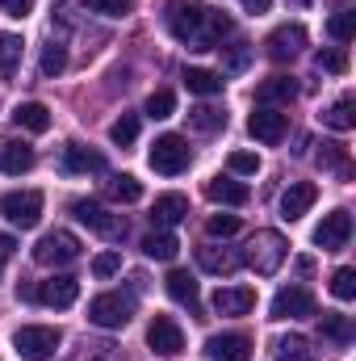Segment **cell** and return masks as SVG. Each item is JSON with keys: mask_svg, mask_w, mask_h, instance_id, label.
<instances>
[{"mask_svg": "<svg viewBox=\"0 0 356 361\" xmlns=\"http://www.w3.org/2000/svg\"><path fill=\"white\" fill-rule=\"evenodd\" d=\"M164 21H168L172 38L184 42L189 51H218V42L231 34V17L227 13L193 4V0H168Z\"/></svg>", "mask_w": 356, "mask_h": 361, "instance_id": "cell-1", "label": "cell"}, {"mask_svg": "<svg viewBox=\"0 0 356 361\" xmlns=\"http://www.w3.org/2000/svg\"><path fill=\"white\" fill-rule=\"evenodd\" d=\"M285 257H289V240L281 235V231H256L252 240H248V252H243V265H252V269L260 273V277H272V273L285 265Z\"/></svg>", "mask_w": 356, "mask_h": 361, "instance_id": "cell-2", "label": "cell"}, {"mask_svg": "<svg viewBox=\"0 0 356 361\" xmlns=\"http://www.w3.org/2000/svg\"><path fill=\"white\" fill-rule=\"evenodd\" d=\"M63 345V332L59 328H46V324H25L13 332V349L21 361H46L55 357V349Z\"/></svg>", "mask_w": 356, "mask_h": 361, "instance_id": "cell-3", "label": "cell"}, {"mask_svg": "<svg viewBox=\"0 0 356 361\" xmlns=\"http://www.w3.org/2000/svg\"><path fill=\"white\" fill-rule=\"evenodd\" d=\"M130 315H134V298H130V294H117V290L96 294V298L89 302V324L105 328V332L126 328V324H130Z\"/></svg>", "mask_w": 356, "mask_h": 361, "instance_id": "cell-4", "label": "cell"}, {"mask_svg": "<svg viewBox=\"0 0 356 361\" xmlns=\"http://www.w3.org/2000/svg\"><path fill=\"white\" fill-rule=\"evenodd\" d=\"M189 143L180 139V135H160L155 143H151V152H147V164L160 173V177H180L184 169H189Z\"/></svg>", "mask_w": 356, "mask_h": 361, "instance_id": "cell-5", "label": "cell"}, {"mask_svg": "<svg viewBox=\"0 0 356 361\" xmlns=\"http://www.w3.org/2000/svg\"><path fill=\"white\" fill-rule=\"evenodd\" d=\"M72 214H76L89 231L105 235V240H126V219H122V214H113V210H105L101 202L76 197V202H72Z\"/></svg>", "mask_w": 356, "mask_h": 361, "instance_id": "cell-6", "label": "cell"}, {"mask_svg": "<svg viewBox=\"0 0 356 361\" xmlns=\"http://www.w3.org/2000/svg\"><path fill=\"white\" fill-rule=\"evenodd\" d=\"M0 214H4L13 227L30 231V227H38V223H42V193H38V189L4 193V197H0Z\"/></svg>", "mask_w": 356, "mask_h": 361, "instance_id": "cell-7", "label": "cell"}, {"mask_svg": "<svg viewBox=\"0 0 356 361\" xmlns=\"http://www.w3.org/2000/svg\"><path fill=\"white\" fill-rule=\"evenodd\" d=\"M34 261L38 265H72V261H80V240L72 235V231H46L38 244H34Z\"/></svg>", "mask_w": 356, "mask_h": 361, "instance_id": "cell-8", "label": "cell"}, {"mask_svg": "<svg viewBox=\"0 0 356 361\" xmlns=\"http://www.w3.org/2000/svg\"><path fill=\"white\" fill-rule=\"evenodd\" d=\"M314 311L319 307H314V294L306 286H285L272 298V319H310Z\"/></svg>", "mask_w": 356, "mask_h": 361, "instance_id": "cell-9", "label": "cell"}, {"mask_svg": "<svg viewBox=\"0 0 356 361\" xmlns=\"http://www.w3.org/2000/svg\"><path fill=\"white\" fill-rule=\"evenodd\" d=\"M352 240V214L348 210H331V214H323V223L314 227V244L323 248V252H336V248H344Z\"/></svg>", "mask_w": 356, "mask_h": 361, "instance_id": "cell-10", "label": "cell"}, {"mask_svg": "<svg viewBox=\"0 0 356 361\" xmlns=\"http://www.w3.org/2000/svg\"><path fill=\"white\" fill-rule=\"evenodd\" d=\"M268 59L272 63H289V59H298L302 55V47H306V30L293 21V25H276L272 34H268Z\"/></svg>", "mask_w": 356, "mask_h": 361, "instance_id": "cell-11", "label": "cell"}, {"mask_svg": "<svg viewBox=\"0 0 356 361\" xmlns=\"http://www.w3.org/2000/svg\"><path fill=\"white\" fill-rule=\"evenodd\" d=\"M34 298H38L42 307H55V311H63V307H72V302L80 298V281H76V277H68V273H59V277H46L42 286H34Z\"/></svg>", "mask_w": 356, "mask_h": 361, "instance_id": "cell-12", "label": "cell"}, {"mask_svg": "<svg viewBox=\"0 0 356 361\" xmlns=\"http://www.w3.org/2000/svg\"><path fill=\"white\" fill-rule=\"evenodd\" d=\"M147 345H151L160 357H177L180 349H184V332H180V324L172 315H155L151 328H147Z\"/></svg>", "mask_w": 356, "mask_h": 361, "instance_id": "cell-13", "label": "cell"}, {"mask_svg": "<svg viewBox=\"0 0 356 361\" xmlns=\"http://www.w3.org/2000/svg\"><path fill=\"white\" fill-rule=\"evenodd\" d=\"M248 130H252V139H260V143L272 147V143H281V139L289 135V118L276 114V109H268V105H260V109H252Z\"/></svg>", "mask_w": 356, "mask_h": 361, "instance_id": "cell-14", "label": "cell"}, {"mask_svg": "<svg viewBox=\"0 0 356 361\" xmlns=\"http://www.w3.org/2000/svg\"><path fill=\"white\" fill-rule=\"evenodd\" d=\"M314 197H319V185H314V180H293V185L281 193V219H285V223H298V219L314 206Z\"/></svg>", "mask_w": 356, "mask_h": 361, "instance_id": "cell-15", "label": "cell"}, {"mask_svg": "<svg viewBox=\"0 0 356 361\" xmlns=\"http://www.w3.org/2000/svg\"><path fill=\"white\" fill-rule=\"evenodd\" d=\"M205 357L210 361H252V341L239 336V332L210 336V341H205Z\"/></svg>", "mask_w": 356, "mask_h": 361, "instance_id": "cell-16", "label": "cell"}, {"mask_svg": "<svg viewBox=\"0 0 356 361\" xmlns=\"http://www.w3.org/2000/svg\"><path fill=\"white\" fill-rule=\"evenodd\" d=\"M256 307V290L252 286H218L214 294V311L218 315H248Z\"/></svg>", "mask_w": 356, "mask_h": 361, "instance_id": "cell-17", "label": "cell"}, {"mask_svg": "<svg viewBox=\"0 0 356 361\" xmlns=\"http://www.w3.org/2000/svg\"><path fill=\"white\" fill-rule=\"evenodd\" d=\"M189 219V197L184 193H160L155 206H151V223L155 227H177Z\"/></svg>", "mask_w": 356, "mask_h": 361, "instance_id": "cell-18", "label": "cell"}, {"mask_svg": "<svg viewBox=\"0 0 356 361\" xmlns=\"http://www.w3.org/2000/svg\"><path fill=\"white\" fill-rule=\"evenodd\" d=\"M205 193H210V202H218V206H243V202L252 197V189L235 177H214L205 185Z\"/></svg>", "mask_w": 356, "mask_h": 361, "instance_id": "cell-19", "label": "cell"}, {"mask_svg": "<svg viewBox=\"0 0 356 361\" xmlns=\"http://www.w3.org/2000/svg\"><path fill=\"white\" fill-rule=\"evenodd\" d=\"M177 252H180V240L168 231V227H155L151 235H143V257H151V261H177Z\"/></svg>", "mask_w": 356, "mask_h": 361, "instance_id": "cell-20", "label": "cell"}, {"mask_svg": "<svg viewBox=\"0 0 356 361\" xmlns=\"http://www.w3.org/2000/svg\"><path fill=\"white\" fill-rule=\"evenodd\" d=\"M293 97H298V80H293V76H268L265 85L256 89V101L268 105V109H272V105H289Z\"/></svg>", "mask_w": 356, "mask_h": 361, "instance_id": "cell-21", "label": "cell"}, {"mask_svg": "<svg viewBox=\"0 0 356 361\" xmlns=\"http://www.w3.org/2000/svg\"><path fill=\"white\" fill-rule=\"evenodd\" d=\"M164 286H168V294L177 298L180 307H189L193 315L201 311V290H197V281H193V277H189L184 269H172V273H168V281H164Z\"/></svg>", "mask_w": 356, "mask_h": 361, "instance_id": "cell-22", "label": "cell"}, {"mask_svg": "<svg viewBox=\"0 0 356 361\" xmlns=\"http://www.w3.org/2000/svg\"><path fill=\"white\" fill-rule=\"evenodd\" d=\"M13 122H17L21 130H30V135H42V130H51V109H46L42 101H21V105L13 109Z\"/></svg>", "mask_w": 356, "mask_h": 361, "instance_id": "cell-23", "label": "cell"}, {"mask_svg": "<svg viewBox=\"0 0 356 361\" xmlns=\"http://www.w3.org/2000/svg\"><path fill=\"white\" fill-rule=\"evenodd\" d=\"M30 169H34V147H30V143H4V147H0V173L21 177V173H30Z\"/></svg>", "mask_w": 356, "mask_h": 361, "instance_id": "cell-24", "label": "cell"}, {"mask_svg": "<svg viewBox=\"0 0 356 361\" xmlns=\"http://www.w3.org/2000/svg\"><path fill=\"white\" fill-rule=\"evenodd\" d=\"M197 265L205 273H235L243 265V257H235V252H227V248H214V244H205V248H197Z\"/></svg>", "mask_w": 356, "mask_h": 361, "instance_id": "cell-25", "label": "cell"}, {"mask_svg": "<svg viewBox=\"0 0 356 361\" xmlns=\"http://www.w3.org/2000/svg\"><path fill=\"white\" fill-rule=\"evenodd\" d=\"M222 72H210V68H184V89L197 92V97H218L222 92Z\"/></svg>", "mask_w": 356, "mask_h": 361, "instance_id": "cell-26", "label": "cell"}, {"mask_svg": "<svg viewBox=\"0 0 356 361\" xmlns=\"http://www.w3.org/2000/svg\"><path fill=\"white\" fill-rule=\"evenodd\" d=\"M63 169H68V173H101L105 160H101L96 152H89V147H80V143H68V147H63Z\"/></svg>", "mask_w": 356, "mask_h": 361, "instance_id": "cell-27", "label": "cell"}, {"mask_svg": "<svg viewBox=\"0 0 356 361\" xmlns=\"http://www.w3.org/2000/svg\"><path fill=\"white\" fill-rule=\"evenodd\" d=\"M105 193H109L113 202H126V206H130V202L143 197V180H134L130 173H117V177L105 180Z\"/></svg>", "mask_w": 356, "mask_h": 361, "instance_id": "cell-28", "label": "cell"}, {"mask_svg": "<svg viewBox=\"0 0 356 361\" xmlns=\"http://www.w3.org/2000/svg\"><path fill=\"white\" fill-rule=\"evenodd\" d=\"M323 122H327L331 130H340V135H344V130H352V126H356V101H352V97H340V101L323 114Z\"/></svg>", "mask_w": 356, "mask_h": 361, "instance_id": "cell-29", "label": "cell"}, {"mask_svg": "<svg viewBox=\"0 0 356 361\" xmlns=\"http://www.w3.org/2000/svg\"><path fill=\"white\" fill-rule=\"evenodd\" d=\"M272 353H276V361H314L306 336H281V341L272 345Z\"/></svg>", "mask_w": 356, "mask_h": 361, "instance_id": "cell-30", "label": "cell"}, {"mask_svg": "<svg viewBox=\"0 0 356 361\" xmlns=\"http://www.w3.org/2000/svg\"><path fill=\"white\" fill-rule=\"evenodd\" d=\"M189 126L210 135V130H222V126H227V114L214 109V105H197V109H189Z\"/></svg>", "mask_w": 356, "mask_h": 361, "instance_id": "cell-31", "label": "cell"}, {"mask_svg": "<svg viewBox=\"0 0 356 361\" xmlns=\"http://www.w3.org/2000/svg\"><path fill=\"white\" fill-rule=\"evenodd\" d=\"M21 51H25V42H21L17 34H0V76H13V72H17Z\"/></svg>", "mask_w": 356, "mask_h": 361, "instance_id": "cell-32", "label": "cell"}, {"mask_svg": "<svg viewBox=\"0 0 356 361\" xmlns=\"http://www.w3.org/2000/svg\"><path fill=\"white\" fill-rule=\"evenodd\" d=\"M109 139H113L117 147H130V143L139 139V114H122V118L109 126Z\"/></svg>", "mask_w": 356, "mask_h": 361, "instance_id": "cell-33", "label": "cell"}, {"mask_svg": "<svg viewBox=\"0 0 356 361\" xmlns=\"http://www.w3.org/2000/svg\"><path fill=\"white\" fill-rule=\"evenodd\" d=\"M323 336L336 341V345H348L352 341V319L348 315H323Z\"/></svg>", "mask_w": 356, "mask_h": 361, "instance_id": "cell-34", "label": "cell"}, {"mask_svg": "<svg viewBox=\"0 0 356 361\" xmlns=\"http://www.w3.org/2000/svg\"><path fill=\"white\" fill-rule=\"evenodd\" d=\"M172 109H177V97H172V89H155L151 97H147V118H172Z\"/></svg>", "mask_w": 356, "mask_h": 361, "instance_id": "cell-35", "label": "cell"}, {"mask_svg": "<svg viewBox=\"0 0 356 361\" xmlns=\"http://www.w3.org/2000/svg\"><path fill=\"white\" fill-rule=\"evenodd\" d=\"M331 294H336L340 302H352V298H356V269L344 265V269L331 273Z\"/></svg>", "mask_w": 356, "mask_h": 361, "instance_id": "cell-36", "label": "cell"}, {"mask_svg": "<svg viewBox=\"0 0 356 361\" xmlns=\"http://www.w3.org/2000/svg\"><path fill=\"white\" fill-rule=\"evenodd\" d=\"M352 30H356V13H352V8H344V13H336V17L327 21V34H331V38H336L340 47H344V42L352 38Z\"/></svg>", "mask_w": 356, "mask_h": 361, "instance_id": "cell-37", "label": "cell"}, {"mask_svg": "<svg viewBox=\"0 0 356 361\" xmlns=\"http://www.w3.org/2000/svg\"><path fill=\"white\" fill-rule=\"evenodd\" d=\"M227 169H231L235 177H256V173H260V156H256V152H231Z\"/></svg>", "mask_w": 356, "mask_h": 361, "instance_id": "cell-38", "label": "cell"}, {"mask_svg": "<svg viewBox=\"0 0 356 361\" xmlns=\"http://www.w3.org/2000/svg\"><path fill=\"white\" fill-rule=\"evenodd\" d=\"M205 231H210L214 240H227V235H239V214H210V223H205Z\"/></svg>", "mask_w": 356, "mask_h": 361, "instance_id": "cell-39", "label": "cell"}, {"mask_svg": "<svg viewBox=\"0 0 356 361\" xmlns=\"http://www.w3.org/2000/svg\"><path fill=\"white\" fill-rule=\"evenodd\" d=\"M68 68V51L59 47V42H51L46 51H42V76H59Z\"/></svg>", "mask_w": 356, "mask_h": 361, "instance_id": "cell-40", "label": "cell"}, {"mask_svg": "<svg viewBox=\"0 0 356 361\" xmlns=\"http://www.w3.org/2000/svg\"><path fill=\"white\" fill-rule=\"evenodd\" d=\"M314 63H319V72H331V76L348 72V55H344V51H319Z\"/></svg>", "mask_w": 356, "mask_h": 361, "instance_id": "cell-41", "label": "cell"}, {"mask_svg": "<svg viewBox=\"0 0 356 361\" xmlns=\"http://www.w3.org/2000/svg\"><path fill=\"white\" fill-rule=\"evenodd\" d=\"M113 273H122V252H101V257H92V277H113Z\"/></svg>", "mask_w": 356, "mask_h": 361, "instance_id": "cell-42", "label": "cell"}, {"mask_svg": "<svg viewBox=\"0 0 356 361\" xmlns=\"http://www.w3.org/2000/svg\"><path fill=\"white\" fill-rule=\"evenodd\" d=\"M134 0H84V8L101 13V17H126Z\"/></svg>", "mask_w": 356, "mask_h": 361, "instance_id": "cell-43", "label": "cell"}, {"mask_svg": "<svg viewBox=\"0 0 356 361\" xmlns=\"http://www.w3.org/2000/svg\"><path fill=\"white\" fill-rule=\"evenodd\" d=\"M84 361H122V353H117V345L96 341V345H89V349H84Z\"/></svg>", "mask_w": 356, "mask_h": 361, "instance_id": "cell-44", "label": "cell"}, {"mask_svg": "<svg viewBox=\"0 0 356 361\" xmlns=\"http://www.w3.org/2000/svg\"><path fill=\"white\" fill-rule=\"evenodd\" d=\"M319 164H323V169H344V152H340V143H323Z\"/></svg>", "mask_w": 356, "mask_h": 361, "instance_id": "cell-45", "label": "cell"}, {"mask_svg": "<svg viewBox=\"0 0 356 361\" xmlns=\"http://www.w3.org/2000/svg\"><path fill=\"white\" fill-rule=\"evenodd\" d=\"M0 8H4L8 17H17V21H21V17H30V8H34V0H0Z\"/></svg>", "mask_w": 356, "mask_h": 361, "instance_id": "cell-46", "label": "cell"}, {"mask_svg": "<svg viewBox=\"0 0 356 361\" xmlns=\"http://www.w3.org/2000/svg\"><path fill=\"white\" fill-rule=\"evenodd\" d=\"M13 252H17V240L13 235H0V261H8Z\"/></svg>", "mask_w": 356, "mask_h": 361, "instance_id": "cell-47", "label": "cell"}, {"mask_svg": "<svg viewBox=\"0 0 356 361\" xmlns=\"http://www.w3.org/2000/svg\"><path fill=\"white\" fill-rule=\"evenodd\" d=\"M239 4H243L248 13H268V4H272V0H239Z\"/></svg>", "mask_w": 356, "mask_h": 361, "instance_id": "cell-48", "label": "cell"}, {"mask_svg": "<svg viewBox=\"0 0 356 361\" xmlns=\"http://www.w3.org/2000/svg\"><path fill=\"white\" fill-rule=\"evenodd\" d=\"M293 4H310V0H293Z\"/></svg>", "mask_w": 356, "mask_h": 361, "instance_id": "cell-49", "label": "cell"}]
</instances>
